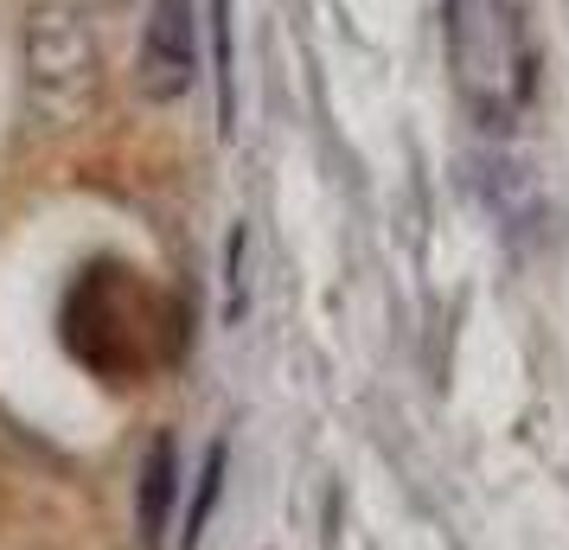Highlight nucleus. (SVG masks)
<instances>
[{
	"mask_svg": "<svg viewBox=\"0 0 569 550\" xmlns=\"http://www.w3.org/2000/svg\"><path fill=\"white\" fill-rule=\"evenodd\" d=\"M20 97L39 134H78L103 109V52L78 0H32L20 27Z\"/></svg>",
	"mask_w": 569,
	"mask_h": 550,
	"instance_id": "obj_1",
	"label": "nucleus"
},
{
	"mask_svg": "<svg viewBox=\"0 0 569 550\" xmlns=\"http://www.w3.org/2000/svg\"><path fill=\"white\" fill-rule=\"evenodd\" d=\"M448 64L480 129H512L531 103L525 0H448Z\"/></svg>",
	"mask_w": 569,
	"mask_h": 550,
	"instance_id": "obj_2",
	"label": "nucleus"
},
{
	"mask_svg": "<svg viewBox=\"0 0 569 550\" xmlns=\"http://www.w3.org/2000/svg\"><path fill=\"white\" fill-rule=\"evenodd\" d=\"M199 83V0H148L141 46H134V90L148 103H180Z\"/></svg>",
	"mask_w": 569,
	"mask_h": 550,
	"instance_id": "obj_3",
	"label": "nucleus"
},
{
	"mask_svg": "<svg viewBox=\"0 0 569 550\" xmlns=\"http://www.w3.org/2000/svg\"><path fill=\"white\" fill-rule=\"evenodd\" d=\"M173 499H180V442L173 436H154L148 454H141V493H134V524H141V544L148 550L167 544Z\"/></svg>",
	"mask_w": 569,
	"mask_h": 550,
	"instance_id": "obj_4",
	"label": "nucleus"
},
{
	"mask_svg": "<svg viewBox=\"0 0 569 550\" xmlns=\"http://www.w3.org/2000/svg\"><path fill=\"white\" fill-rule=\"evenodd\" d=\"M211 39H218V109H224V129L237 116V0H218L211 7Z\"/></svg>",
	"mask_w": 569,
	"mask_h": 550,
	"instance_id": "obj_5",
	"label": "nucleus"
},
{
	"mask_svg": "<svg viewBox=\"0 0 569 550\" xmlns=\"http://www.w3.org/2000/svg\"><path fill=\"white\" fill-rule=\"evenodd\" d=\"M218 480H224V454H206V473H199V499H192V512H186L180 550H192L199 538H206V519H211V506H218Z\"/></svg>",
	"mask_w": 569,
	"mask_h": 550,
	"instance_id": "obj_6",
	"label": "nucleus"
},
{
	"mask_svg": "<svg viewBox=\"0 0 569 550\" xmlns=\"http://www.w3.org/2000/svg\"><path fill=\"white\" fill-rule=\"evenodd\" d=\"M78 7H83V0H78ZM90 7H129V0H90Z\"/></svg>",
	"mask_w": 569,
	"mask_h": 550,
	"instance_id": "obj_7",
	"label": "nucleus"
}]
</instances>
